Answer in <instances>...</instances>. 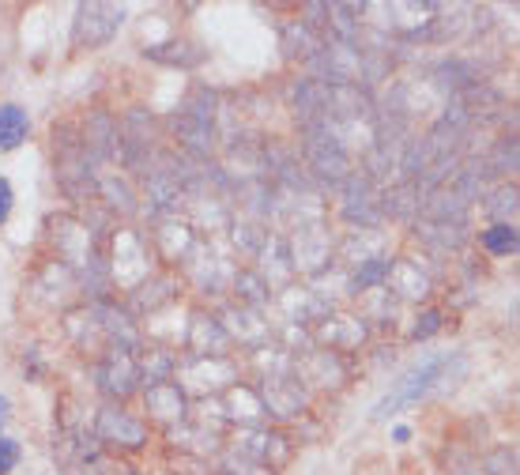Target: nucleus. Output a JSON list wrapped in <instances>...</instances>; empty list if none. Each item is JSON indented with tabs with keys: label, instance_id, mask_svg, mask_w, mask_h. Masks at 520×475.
Segmentation results:
<instances>
[{
	"label": "nucleus",
	"instance_id": "1",
	"mask_svg": "<svg viewBox=\"0 0 520 475\" xmlns=\"http://www.w3.org/2000/svg\"><path fill=\"white\" fill-rule=\"evenodd\" d=\"M468 370V359L464 355H430L419 366H411L389 393L381 396V404L374 408L377 419H385L392 411H404L411 404H419L423 396H430L434 389H456V381Z\"/></svg>",
	"mask_w": 520,
	"mask_h": 475
},
{
	"label": "nucleus",
	"instance_id": "2",
	"mask_svg": "<svg viewBox=\"0 0 520 475\" xmlns=\"http://www.w3.org/2000/svg\"><path fill=\"white\" fill-rule=\"evenodd\" d=\"M121 23H125V8L121 4H98V0L80 4L76 19H72V42L80 50H98V46H106L121 31Z\"/></svg>",
	"mask_w": 520,
	"mask_h": 475
},
{
	"label": "nucleus",
	"instance_id": "3",
	"mask_svg": "<svg viewBox=\"0 0 520 475\" xmlns=\"http://www.w3.org/2000/svg\"><path fill=\"white\" fill-rule=\"evenodd\" d=\"M61 155H57V181L72 200H87L98 193L95 159L80 148V140H68V129H61Z\"/></svg>",
	"mask_w": 520,
	"mask_h": 475
},
{
	"label": "nucleus",
	"instance_id": "4",
	"mask_svg": "<svg viewBox=\"0 0 520 475\" xmlns=\"http://www.w3.org/2000/svg\"><path fill=\"white\" fill-rule=\"evenodd\" d=\"M174 374L181 377V381H174L181 393L189 389L196 396H215L219 389H230L238 381V366L227 355L223 359H196V355H189V362L178 366Z\"/></svg>",
	"mask_w": 520,
	"mask_h": 475
},
{
	"label": "nucleus",
	"instance_id": "5",
	"mask_svg": "<svg viewBox=\"0 0 520 475\" xmlns=\"http://www.w3.org/2000/svg\"><path fill=\"white\" fill-rule=\"evenodd\" d=\"M49 230H53V246H57V257L65 261V268L72 272H87L91 264L98 261L95 246H91V227L72 219V215H53L49 219Z\"/></svg>",
	"mask_w": 520,
	"mask_h": 475
},
{
	"label": "nucleus",
	"instance_id": "6",
	"mask_svg": "<svg viewBox=\"0 0 520 475\" xmlns=\"http://www.w3.org/2000/svg\"><path fill=\"white\" fill-rule=\"evenodd\" d=\"M287 253H291V268L302 276H325L332 264V242L325 227H298L287 242Z\"/></svg>",
	"mask_w": 520,
	"mask_h": 475
},
{
	"label": "nucleus",
	"instance_id": "7",
	"mask_svg": "<svg viewBox=\"0 0 520 475\" xmlns=\"http://www.w3.org/2000/svg\"><path fill=\"white\" fill-rule=\"evenodd\" d=\"M95 381L106 396H117V400L132 396L140 389L136 355H132V351H121V347H110V351L102 355V362L95 366Z\"/></svg>",
	"mask_w": 520,
	"mask_h": 475
},
{
	"label": "nucleus",
	"instance_id": "8",
	"mask_svg": "<svg viewBox=\"0 0 520 475\" xmlns=\"http://www.w3.org/2000/svg\"><path fill=\"white\" fill-rule=\"evenodd\" d=\"M151 276V257L147 242L136 230H117L114 234V279L121 287H136Z\"/></svg>",
	"mask_w": 520,
	"mask_h": 475
},
{
	"label": "nucleus",
	"instance_id": "9",
	"mask_svg": "<svg viewBox=\"0 0 520 475\" xmlns=\"http://www.w3.org/2000/svg\"><path fill=\"white\" fill-rule=\"evenodd\" d=\"M260 404H264V415H276V419H298L302 411L309 408V393L287 377H260Z\"/></svg>",
	"mask_w": 520,
	"mask_h": 475
},
{
	"label": "nucleus",
	"instance_id": "10",
	"mask_svg": "<svg viewBox=\"0 0 520 475\" xmlns=\"http://www.w3.org/2000/svg\"><path fill=\"white\" fill-rule=\"evenodd\" d=\"M95 438L102 445H114V449H144L147 426L140 419H132L129 411H121L117 404H106V408L98 411Z\"/></svg>",
	"mask_w": 520,
	"mask_h": 475
},
{
	"label": "nucleus",
	"instance_id": "11",
	"mask_svg": "<svg viewBox=\"0 0 520 475\" xmlns=\"http://www.w3.org/2000/svg\"><path fill=\"white\" fill-rule=\"evenodd\" d=\"M234 449H238V457L268 464V468H276L279 460H287V453H291L287 438L276 434V430H268V426H245V430H238Z\"/></svg>",
	"mask_w": 520,
	"mask_h": 475
},
{
	"label": "nucleus",
	"instance_id": "12",
	"mask_svg": "<svg viewBox=\"0 0 520 475\" xmlns=\"http://www.w3.org/2000/svg\"><path fill=\"white\" fill-rule=\"evenodd\" d=\"M291 377L306 389V385H340L343 362L336 351H302L291 362Z\"/></svg>",
	"mask_w": 520,
	"mask_h": 475
},
{
	"label": "nucleus",
	"instance_id": "13",
	"mask_svg": "<svg viewBox=\"0 0 520 475\" xmlns=\"http://www.w3.org/2000/svg\"><path fill=\"white\" fill-rule=\"evenodd\" d=\"M117 140H121V125H117L114 114H106V110H95V114L87 117V125H83V140L80 148L102 163V159H114L117 155Z\"/></svg>",
	"mask_w": 520,
	"mask_h": 475
},
{
	"label": "nucleus",
	"instance_id": "14",
	"mask_svg": "<svg viewBox=\"0 0 520 475\" xmlns=\"http://www.w3.org/2000/svg\"><path fill=\"white\" fill-rule=\"evenodd\" d=\"M219 325H223V332H227V340L242 347H264L268 344V336H272V328H268V321H260V310H245V306H230L223 317H219Z\"/></svg>",
	"mask_w": 520,
	"mask_h": 475
},
{
	"label": "nucleus",
	"instance_id": "15",
	"mask_svg": "<svg viewBox=\"0 0 520 475\" xmlns=\"http://www.w3.org/2000/svg\"><path fill=\"white\" fill-rule=\"evenodd\" d=\"M212 411H215V419H242L245 426H260L268 419L257 389H249V385H230V393L223 404L212 400Z\"/></svg>",
	"mask_w": 520,
	"mask_h": 475
},
{
	"label": "nucleus",
	"instance_id": "16",
	"mask_svg": "<svg viewBox=\"0 0 520 475\" xmlns=\"http://www.w3.org/2000/svg\"><path fill=\"white\" fill-rule=\"evenodd\" d=\"M227 332L219 325V317H208V313H196L193 325H189V351L196 359H223L227 355Z\"/></svg>",
	"mask_w": 520,
	"mask_h": 475
},
{
	"label": "nucleus",
	"instance_id": "17",
	"mask_svg": "<svg viewBox=\"0 0 520 475\" xmlns=\"http://www.w3.org/2000/svg\"><path fill=\"white\" fill-rule=\"evenodd\" d=\"M174 136H178V148L189 155V159H208L215 148V125L208 121H196L189 114L174 117Z\"/></svg>",
	"mask_w": 520,
	"mask_h": 475
},
{
	"label": "nucleus",
	"instance_id": "18",
	"mask_svg": "<svg viewBox=\"0 0 520 475\" xmlns=\"http://www.w3.org/2000/svg\"><path fill=\"white\" fill-rule=\"evenodd\" d=\"M279 302H283V310H287V321H291V325L325 321L328 313H332V306H328L325 298L317 295V291H309V287H287V291L279 295Z\"/></svg>",
	"mask_w": 520,
	"mask_h": 475
},
{
	"label": "nucleus",
	"instance_id": "19",
	"mask_svg": "<svg viewBox=\"0 0 520 475\" xmlns=\"http://www.w3.org/2000/svg\"><path fill=\"white\" fill-rule=\"evenodd\" d=\"M381 287H385L392 298H426V291H430V279L419 272V264L392 261L389 276H385Z\"/></svg>",
	"mask_w": 520,
	"mask_h": 475
},
{
	"label": "nucleus",
	"instance_id": "20",
	"mask_svg": "<svg viewBox=\"0 0 520 475\" xmlns=\"http://www.w3.org/2000/svg\"><path fill=\"white\" fill-rule=\"evenodd\" d=\"M317 340H325L328 351H351L366 340V325L358 317H325L317 328Z\"/></svg>",
	"mask_w": 520,
	"mask_h": 475
},
{
	"label": "nucleus",
	"instance_id": "21",
	"mask_svg": "<svg viewBox=\"0 0 520 475\" xmlns=\"http://www.w3.org/2000/svg\"><path fill=\"white\" fill-rule=\"evenodd\" d=\"M147 411L163 423H181L185 419V393H181L174 381H163V385H151L144 393Z\"/></svg>",
	"mask_w": 520,
	"mask_h": 475
},
{
	"label": "nucleus",
	"instance_id": "22",
	"mask_svg": "<svg viewBox=\"0 0 520 475\" xmlns=\"http://www.w3.org/2000/svg\"><path fill=\"white\" fill-rule=\"evenodd\" d=\"M170 442L178 445L185 457L193 460H204L212 457V453H219V434H212V430H204V423L200 426H170Z\"/></svg>",
	"mask_w": 520,
	"mask_h": 475
},
{
	"label": "nucleus",
	"instance_id": "23",
	"mask_svg": "<svg viewBox=\"0 0 520 475\" xmlns=\"http://www.w3.org/2000/svg\"><path fill=\"white\" fill-rule=\"evenodd\" d=\"M321 34L313 31V27H306L302 19H291V23H283V31H279V46H283V53L287 57H302V61H309L313 53L321 50Z\"/></svg>",
	"mask_w": 520,
	"mask_h": 475
},
{
	"label": "nucleus",
	"instance_id": "24",
	"mask_svg": "<svg viewBox=\"0 0 520 475\" xmlns=\"http://www.w3.org/2000/svg\"><path fill=\"white\" fill-rule=\"evenodd\" d=\"M419 208H423V193H419L411 181L392 185V189L381 193V219H385V215H389V219H415Z\"/></svg>",
	"mask_w": 520,
	"mask_h": 475
},
{
	"label": "nucleus",
	"instance_id": "25",
	"mask_svg": "<svg viewBox=\"0 0 520 475\" xmlns=\"http://www.w3.org/2000/svg\"><path fill=\"white\" fill-rule=\"evenodd\" d=\"M31 132V117L16 102H4L0 106V151H16Z\"/></svg>",
	"mask_w": 520,
	"mask_h": 475
},
{
	"label": "nucleus",
	"instance_id": "26",
	"mask_svg": "<svg viewBox=\"0 0 520 475\" xmlns=\"http://www.w3.org/2000/svg\"><path fill=\"white\" fill-rule=\"evenodd\" d=\"M230 287H234V295H238V306L245 310H260V306H268V298H272V287H268V279L260 276V272H234L230 279Z\"/></svg>",
	"mask_w": 520,
	"mask_h": 475
},
{
	"label": "nucleus",
	"instance_id": "27",
	"mask_svg": "<svg viewBox=\"0 0 520 475\" xmlns=\"http://www.w3.org/2000/svg\"><path fill=\"white\" fill-rule=\"evenodd\" d=\"M415 234L423 238L430 249H441V253H449V249H460L464 242H468V230L456 227V223H415Z\"/></svg>",
	"mask_w": 520,
	"mask_h": 475
},
{
	"label": "nucleus",
	"instance_id": "28",
	"mask_svg": "<svg viewBox=\"0 0 520 475\" xmlns=\"http://www.w3.org/2000/svg\"><path fill=\"white\" fill-rule=\"evenodd\" d=\"M196 246V234L189 227H181V223H174V219H166L163 227H159V249H163L166 261H185L189 253H193Z\"/></svg>",
	"mask_w": 520,
	"mask_h": 475
},
{
	"label": "nucleus",
	"instance_id": "29",
	"mask_svg": "<svg viewBox=\"0 0 520 475\" xmlns=\"http://www.w3.org/2000/svg\"><path fill=\"white\" fill-rule=\"evenodd\" d=\"M144 57L159 61V65H178V68H193L204 61V50H196L193 42H163V46H147Z\"/></svg>",
	"mask_w": 520,
	"mask_h": 475
},
{
	"label": "nucleus",
	"instance_id": "30",
	"mask_svg": "<svg viewBox=\"0 0 520 475\" xmlns=\"http://www.w3.org/2000/svg\"><path fill=\"white\" fill-rule=\"evenodd\" d=\"M170 298H174V279L170 276H147L144 283H136L132 302H136V310L140 313H151V310H159L163 302H170Z\"/></svg>",
	"mask_w": 520,
	"mask_h": 475
},
{
	"label": "nucleus",
	"instance_id": "31",
	"mask_svg": "<svg viewBox=\"0 0 520 475\" xmlns=\"http://www.w3.org/2000/svg\"><path fill=\"white\" fill-rule=\"evenodd\" d=\"M389 268H392L389 253H385V257H374V261H366V264H358V268H351L347 291H351V295H366V291H374V287L385 283Z\"/></svg>",
	"mask_w": 520,
	"mask_h": 475
},
{
	"label": "nucleus",
	"instance_id": "32",
	"mask_svg": "<svg viewBox=\"0 0 520 475\" xmlns=\"http://www.w3.org/2000/svg\"><path fill=\"white\" fill-rule=\"evenodd\" d=\"M136 370H140V381H144L147 389L151 385H163V381H170V374L178 370V362H174V355L170 351H147L144 359H136Z\"/></svg>",
	"mask_w": 520,
	"mask_h": 475
},
{
	"label": "nucleus",
	"instance_id": "33",
	"mask_svg": "<svg viewBox=\"0 0 520 475\" xmlns=\"http://www.w3.org/2000/svg\"><path fill=\"white\" fill-rule=\"evenodd\" d=\"M517 227L513 223H494L479 234V246L487 249L490 257H509V253H517Z\"/></svg>",
	"mask_w": 520,
	"mask_h": 475
},
{
	"label": "nucleus",
	"instance_id": "34",
	"mask_svg": "<svg viewBox=\"0 0 520 475\" xmlns=\"http://www.w3.org/2000/svg\"><path fill=\"white\" fill-rule=\"evenodd\" d=\"M98 193H102L106 204L121 215H132L140 208V204H136V193L129 189V181H121V178H98Z\"/></svg>",
	"mask_w": 520,
	"mask_h": 475
},
{
	"label": "nucleus",
	"instance_id": "35",
	"mask_svg": "<svg viewBox=\"0 0 520 475\" xmlns=\"http://www.w3.org/2000/svg\"><path fill=\"white\" fill-rule=\"evenodd\" d=\"M434 76H438L441 87H449V91H472L475 87V72L464 61H441L434 68Z\"/></svg>",
	"mask_w": 520,
	"mask_h": 475
},
{
	"label": "nucleus",
	"instance_id": "36",
	"mask_svg": "<svg viewBox=\"0 0 520 475\" xmlns=\"http://www.w3.org/2000/svg\"><path fill=\"white\" fill-rule=\"evenodd\" d=\"M234 246H242L245 253H260L264 242H268V230L257 219H234Z\"/></svg>",
	"mask_w": 520,
	"mask_h": 475
},
{
	"label": "nucleus",
	"instance_id": "37",
	"mask_svg": "<svg viewBox=\"0 0 520 475\" xmlns=\"http://www.w3.org/2000/svg\"><path fill=\"white\" fill-rule=\"evenodd\" d=\"M215 110H219V99H215V91H208V87H196L193 95L185 99V106H181V114L196 117V121H208V125H215Z\"/></svg>",
	"mask_w": 520,
	"mask_h": 475
},
{
	"label": "nucleus",
	"instance_id": "38",
	"mask_svg": "<svg viewBox=\"0 0 520 475\" xmlns=\"http://www.w3.org/2000/svg\"><path fill=\"white\" fill-rule=\"evenodd\" d=\"M483 208H487L498 223H513V215H517V185H502Z\"/></svg>",
	"mask_w": 520,
	"mask_h": 475
},
{
	"label": "nucleus",
	"instance_id": "39",
	"mask_svg": "<svg viewBox=\"0 0 520 475\" xmlns=\"http://www.w3.org/2000/svg\"><path fill=\"white\" fill-rule=\"evenodd\" d=\"M487 166L494 170V174H513V170H517V140H513V136L502 140L498 151H494V159H490Z\"/></svg>",
	"mask_w": 520,
	"mask_h": 475
},
{
	"label": "nucleus",
	"instance_id": "40",
	"mask_svg": "<svg viewBox=\"0 0 520 475\" xmlns=\"http://www.w3.org/2000/svg\"><path fill=\"white\" fill-rule=\"evenodd\" d=\"M487 472L490 475H517V453L502 445V449H494L487 457Z\"/></svg>",
	"mask_w": 520,
	"mask_h": 475
},
{
	"label": "nucleus",
	"instance_id": "41",
	"mask_svg": "<svg viewBox=\"0 0 520 475\" xmlns=\"http://www.w3.org/2000/svg\"><path fill=\"white\" fill-rule=\"evenodd\" d=\"M219 475H276L268 464H257V460H245V457H227V464H223V472Z\"/></svg>",
	"mask_w": 520,
	"mask_h": 475
},
{
	"label": "nucleus",
	"instance_id": "42",
	"mask_svg": "<svg viewBox=\"0 0 520 475\" xmlns=\"http://www.w3.org/2000/svg\"><path fill=\"white\" fill-rule=\"evenodd\" d=\"M441 328V310H423L415 317V325H411V336L415 340H426V336H434Z\"/></svg>",
	"mask_w": 520,
	"mask_h": 475
},
{
	"label": "nucleus",
	"instance_id": "43",
	"mask_svg": "<svg viewBox=\"0 0 520 475\" xmlns=\"http://www.w3.org/2000/svg\"><path fill=\"white\" fill-rule=\"evenodd\" d=\"M16 464H19V442L0 434V475L16 472Z\"/></svg>",
	"mask_w": 520,
	"mask_h": 475
},
{
	"label": "nucleus",
	"instance_id": "44",
	"mask_svg": "<svg viewBox=\"0 0 520 475\" xmlns=\"http://www.w3.org/2000/svg\"><path fill=\"white\" fill-rule=\"evenodd\" d=\"M12 204H16V189H12V181H8V178H0V227L8 223Z\"/></svg>",
	"mask_w": 520,
	"mask_h": 475
},
{
	"label": "nucleus",
	"instance_id": "45",
	"mask_svg": "<svg viewBox=\"0 0 520 475\" xmlns=\"http://www.w3.org/2000/svg\"><path fill=\"white\" fill-rule=\"evenodd\" d=\"M8 419H12V400H8V396L0 393V430L8 426Z\"/></svg>",
	"mask_w": 520,
	"mask_h": 475
},
{
	"label": "nucleus",
	"instance_id": "46",
	"mask_svg": "<svg viewBox=\"0 0 520 475\" xmlns=\"http://www.w3.org/2000/svg\"><path fill=\"white\" fill-rule=\"evenodd\" d=\"M196 475H219V472H208V468H204V464H200V468H196Z\"/></svg>",
	"mask_w": 520,
	"mask_h": 475
}]
</instances>
